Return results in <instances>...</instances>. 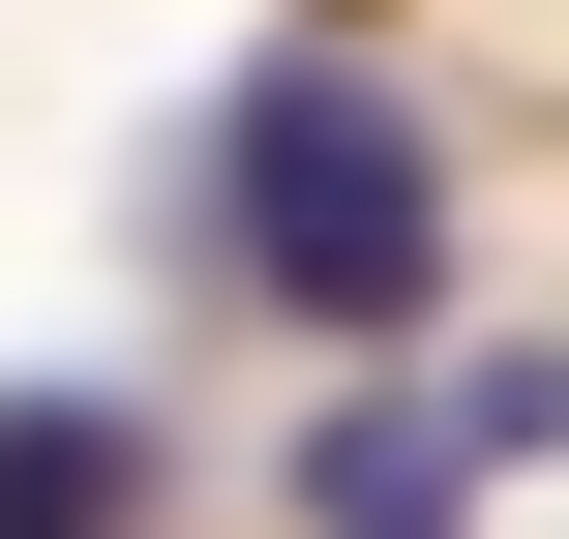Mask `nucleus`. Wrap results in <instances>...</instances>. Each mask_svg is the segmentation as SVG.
<instances>
[{"label": "nucleus", "mask_w": 569, "mask_h": 539, "mask_svg": "<svg viewBox=\"0 0 569 539\" xmlns=\"http://www.w3.org/2000/svg\"><path fill=\"white\" fill-rule=\"evenodd\" d=\"M450 480H480L450 390H330V420H300V539H450Z\"/></svg>", "instance_id": "nucleus-2"}, {"label": "nucleus", "mask_w": 569, "mask_h": 539, "mask_svg": "<svg viewBox=\"0 0 569 539\" xmlns=\"http://www.w3.org/2000/svg\"><path fill=\"white\" fill-rule=\"evenodd\" d=\"M0 539H150V420L120 390H0Z\"/></svg>", "instance_id": "nucleus-3"}, {"label": "nucleus", "mask_w": 569, "mask_h": 539, "mask_svg": "<svg viewBox=\"0 0 569 539\" xmlns=\"http://www.w3.org/2000/svg\"><path fill=\"white\" fill-rule=\"evenodd\" d=\"M180 240H210L270 330L390 360V330L450 300V120H420L390 60H330V30H270V60L210 90V150H180Z\"/></svg>", "instance_id": "nucleus-1"}]
</instances>
